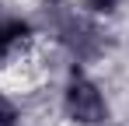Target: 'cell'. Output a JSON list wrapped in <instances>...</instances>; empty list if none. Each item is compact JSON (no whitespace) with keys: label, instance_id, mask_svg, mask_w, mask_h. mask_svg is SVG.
<instances>
[{"label":"cell","instance_id":"1","mask_svg":"<svg viewBox=\"0 0 129 126\" xmlns=\"http://www.w3.org/2000/svg\"><path fill=\"white\" fill-rule=\"evenodd\" d=\"M66 112H70V119H77V123H105V98L98 95V88L84 77H73L70 88H66Z\"/></svg>","mask_w":129,"mask_h":126},{"label":"cell","instance_id":"2","mask_svg":"<svg viewBox=\"0 0 129 126\" xmlns=\"http://www.w3.org/2000/svg\"><path fill=\"white\" fill-rule=\"evenodd\" d=\"M66 42H70L77 53H94V49H98V32H94L87 21L77 18V21L66 25Z\"/></svg>","mask_w":129,"mask_h":126},{"label":"cell","instance_id":"3","mask_svg":"<svg viewBox=\"0 0 129 126\" xmlns=\"http://www.w3.org/2000/svg\"><path fill=\"white\" fill-rule=\"evenodd\" d=\"M24 39H28V25L24 21H0V60L11 49H18Z\"/></svg>","mask_w":129,"mask_h":126},{"label":"cell","instance_id":"4","mask_svg":"<svg viewBox=\"0 0 129 126\" xmlns=\"http://www.w3.org/2000/svg\"><path fill=\"white\" fill-rule=\"evenodd\" d=\"M14 123H18V109L0 95V126H14Z\"/></svg>","mask_w":129,"mask_h":126},{"label":"cell","instance_id":"5","mask_svg":"<svg viewBox=\"0 0 129 126\" xmlns=\"http://www.w3.org/2000/svg\"><path fill=\"white\" fill-rule=\"evenodd\" d=\"M87 7L98 11V14H112V11L119 7V0H87Z\"/></svg>","mask_w":129,"mask_h":126}]
</instances>
